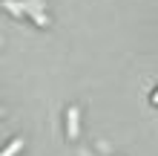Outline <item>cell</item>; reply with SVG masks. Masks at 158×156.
Segmentation results:
<instances>
[{"label": "cell", "instance_id": "1", "mask_svg": "<svg viewBox=\"0 0 158 156\" xmlns=\"http://www.w3.org/2000/svg\"><path fill=\"white\" fill-rule=\"evenodd\" d=\"M66 136H69V139L78 136V107H69L66 110Z\"/></svg>", "mask_w": 158, "mask_h": 156}, {"label": "cell", "instance_id": "6", "mask_svg": "<svg viewBox=\"0 0 158 156\" xmlns=\"http://www.w3.org/2000/svg\"><path fill=\"white\" fill-rule=\"evenodd\" d=\"M0 113H3V110H0Z\"/></svg>", "mask_w": 158, "mask_h": 156}, {"label": "cell", "instance_id": "5", "mask_svg": "<svg viewBox=\"0 0 158 156\" xmlns=\"http://www.w3.org/2000/svg\"><path fill=\"white\" fill-rule=\"evenodd\" d=\"M155 101H158V93H155Z\"/></svg>", "mask_w": 158, "mask_h": 156}, {"label": "cell", "instance_id": "2", "mask_svg": "<svg viewBox=\"0 0 158 156\" xmlns=\"http://www.w3.org/2000/svg\"><path fill=\"white\" fill-rule=\"evenodd\" d=\"M23 9H26V15H29L38 26H46V23H49V17L43 15V9H32V6H23Z\"/></svg>", "mask_w": 158, "mask_h": 156}, {"label": "cell", "instance_id": "4", "mask_svg": "<svg viewBox=\"0 0 158 156\" xmlns=\"http://www.w3.org/2000/svg\"><path fill=\"white\" fill-rule=\"evenodd\" d=\"M20 148H23V139H15V142H12V145H9V148H6L3 153H0V156H15V153H17V150H20Z\"/></svg>", "mask_w": 158, "mask_h": 156}, {"label": "cell", "instance_id": "3", "mask_svg": "<svg viewBox=\"0 0 158 156\" xmlns=\"http://www.w3.org/2000/svg\"><path fill=\"white\" fill-rule=\"evenodd\" d=\"M3 6H6V12H12L15 17H23V15H26L23 3H15V0H3Z\"/></svg>", "mask_w": 158, "mask_h": 156}]
</instances>
